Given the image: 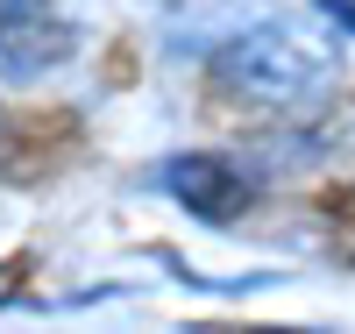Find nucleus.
I'll use <instances>...</instances> for the list:
<instances>
[{
  "label": "nucleus",
  "mask_w": 355,
  "mask_h": 334,
  "mask_svg": "<svg viewBox=\"0 0 355 334\" xmlns=\"http://www.w3.org/2000/svg\"><path fill=\"white\" fill-rule=\"evenodd\" d=\"M334 78V43L306 22H256L214 50V85L249 107H313Z\"/></svg>",
  "instance_id": "obj_1"
},
{
  "label": "nucleus",
  "mask_w": 355,
  "mask_h": 334,
  "mask_svg": "<svg viewBox=\"0 0 355 334\" xmlns=\"http://www.w3.org/2000/svg\"><path fill=\"white\" fill-rule=\"evenodd\" d=\"M71 50V28L43 0H0V78H36Z\"/></svg>",
  "instance_id": "obj_2"
},
{
  "label": "nucleus",
  "mask_w": 355,
  "mask_h": 334,
  "mask_svg": "<svg viewBox=\"0 0 355 334\" xmlns=\"http://www.w3.org/2000/svg\"><path fill=\"white\" fill-rule=\"evenodd\" d=\"M164 185L185 199L199 221H234L249 206V185L227 171V157H171L164 164Z\"/></svg>",
  "instance_id": "obj_3"
}]
</instances>
